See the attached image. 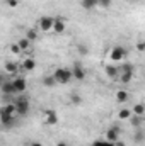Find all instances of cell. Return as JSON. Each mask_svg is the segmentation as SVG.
Wrapping results in <instances>:
<instances>
[{"instance_id":"7c38bea8","label":"cell","mask_w":145,"mask_h":146,"mask_svg":"<svg viewBox=\"0 0 145 146\" xmlns=\"http://www.w3.org/2000/svg\"><path fill=\"white\" fill-rule=\"evenodd\" d=\"M14 122H15V117L14 115H9V114H5L3 110L0 109V124L3 127H12Z\"/></svg>"},{"instance_id":"9a60e30c","label":"cell","mask_w":145,"mask_h":146,"mask_svg":"<svg viewBox=\"0 0 145 146\" xmlns=\"http://www.w3.org/2000/svg\"><path fill=\"white\" fill-rule=\"evenodd\" d=\"M17 70H19V65L14 63V61H7L3 65V73H7V75H15Z\"/></svg>"},{"instance_id":"7402d4cb","label":"cell","mask_w":145,"mask_h":146,"mask_svg":"<svg viewBox=\"0 0 145 146\" xmlns=\"http://www.w3.org/2000/svg\"><path fill=\"white\" fill-rule=\"evenodd\" d=\"M132 117V109H121L118 112V119H121V121H128Z\"/></svg>"},{"instance_id":"6da1fadb","label":"cell","mask_w":145,"mask_h":146,"mask_svg":"<svg viewBox=\"0 0 145 146\" xmlns=\"http://www.w3.org/2000/svg\"><path fill=\"white\" fill-rule=\"evenodd\" d=\"M133 73H135L133 65H130V63H125L123 66H119V75H118V80H116V82H119V83L126 85V83H130V82H132V78H133Z\"/></svg>"},{"instance_id":"ffe728a7","label":"cell","mask_w":145,"mask_h":146,"mask_svg":"<svg viewBox=\"0 0 145 146\" xmlns=\"http://www.w3.org/2000/svg\"><path fill=\"white\" fill-rule=\"evenodd\" d=\"M80 5L85 10H92V9L97 7V0H80Z\"/></svg>"},{"instance_id":"277c9868","label":"cell","mask_w":145,"mask_h":146,"mask_svg":"<svg viewBox=\"0 0 145 146\" xmlns=\"http://www.w3.org/2000/svg\"><path fill=\"white\" fill-rule=\"evenodd\" d=\"M53 21H55V17H51V15H43V17H39L38 31H41V33H50V31H53Z\"/></svg>"},{"instance_id":"d6986e66","label":"cell","mask_w":145,"mask_h":146,"mask_svg":"<svg viewBox=\"0 0 145 146\" xmlns=\"http://www.w3.org/2000/svg\"><path fill=\"white\" fill-rule=\"evenodd\" d=\"M128 99H130V94H128L126 90H118V92H116V100H118L119 104H125Z\"/></svg>"},{"instance_id":"1f68e13d","label":"cell","mask_w":145,"mask_h":146,"mask_svg":"<svg viewBox=\"0 0 145 146\" xmlns=\"http://www.w3.org/2000/svg\"><path fill=\"white\" fill-rule=\"evenodd\" d=\"M5 80H9V75H7V73H0V85H2Z\"/></svg>"},{"instance_id":"4dcf8cb0","label":"cell","mask_w":145,"mask_h":146,"mask_svg":"<svg viewBox=\"0 0 145 146\" xmlns=\"http://www.w3.org/2000/svg\"><path fill=\"white\" fill-rule=\"evenodd\" d=\"M137 49H138L140 53L145 49V42H144V41H138V42H137Z\"/></svg>"},{"instance_id":"4316f807","label":"cell","mask_w":145,"mask_h":146,"mask_svg":"<svg viewBox=\"0 0 145 146\" xmlns=\"http://www.w3.org/2000/svg\"><path fill=\"white\" fill-rule=\"evenodd\" d=\"M10 53H12V54H21V53H22V51H21V48L17 46V42L10 44Z\"/></svg>"},{"instance_id":"484cf974","label":"cell","mask_w":145,"mask_h":146,"mask_svg":"<svg viewBox=\"0 0 145 146\" xmlns=\"http://www.w3.org/2000/svg\"><path fill=\"white\" fill-rule=\"evenodd\" d=\"M133 139H135V143H137V145H140V143L144 141V131H142V129H137V134H135V138H133Z\"/></svg>"},{"instance_id":"d4e9b609","label":"cell","mask_w":145,"mask_h":146,"mask_svg":"<svg viewBox=\"0 0 145 146\" xmlns=\"http://www.w3.org/2000/svg\"><path fill=\"white\" fill-rule=\"evenodd\" d=\"M92 146H114V145L111 141H106V139H96L92 143Z\"/></svg>"},{"instance_id":"d590c367","label":"cell","mask_w":145,"mask_h":146,"mask_svg":"<svg viewBox=\"0 0 145 146\" xmlns=\"http://www.w3.org/2000/svg\"><path fill=\"white\" fill-rule=\"evenodd\" d=\"M55 146H68V145H67L65 141H58V143H56V145H55Z\"/></svg>"},{"instance_id":"f1b7e54d","label":"cell","mask_w":145,"mask_h":146,"mask_svg":"<svg viewBox=\"0 0 145 146\" xmlns=\"http://www.w3.org/2000/svg\"><path fill=\"white\" fill-rule=\"evenodd\" d=\"M97 5L108 9V7H111V0H97Z\"/></svg>"},{"instance_id":"2e32d148","label":"cell","mask_w":145,"mask_h":146,"mask_svg":"<svg viewBox=\"0 0 145 146\" xmlns=\"http://www.w3.org/2000/svg\"><path fill=\"white\" fill-rule=\"evenodd\" d=\"M128 121L132 122V126H133L135 129H142V126H144V117H140V115H133V114H132V117H130Z\"/></svg>"},{"instance_id":"ba28073f","label":"cell","mask_w":145,"mask_h":146,"mask_svg":"<svg viewBox=\"0 0 145 146\" xmlns=\"http://www.w3.org/2000/svg\"><path fill=\"white\" fill-rule=\"evenodd\" d=\"M65 29H67L65 19H63L62 15L55 17V21H53V33H55V34H62V33H65Z\"/></svg>"},{"instance_id":"9c48e42d","label":"cell","mask_w":145,"mask_h":146,"mask_svg":"<svg viewBox=\"0 0 145 146\" xmlns=\"http://www.w3.org/2000/svg\"><path fill=\"white\" fill-rule=\"evenodd\" d=\"M70 72H72V80L82 82V80L85 78V70H84V66H82L80 63H75V65H73V68L70 70Z\"/></svg>"},{"instance_id":"e575fe53","label":"cell","mask_w":145,"mask_h":146,"mask_svg":"<svg viewBox=\"0 0 145 146\" xmlns=\"http://www.w3.org/2000/svg\"><path fill=\"white\" fill-rule=\"evenodd\" d=\"M113 145H114V146H125V143H123V141H119V139H118V141H114V143H113Z\"/></svg>"},{"instance_id":"44dd1931","label":"cell","mask_w":145,"mask_h":146,"mask_svg":"<svg viewBox=\"0 0 145 146\" xmlns=\"http://www.w3.org/2000/svg\"><path fill=\"white\" fill-rule=\"evenodd\" d=\"M31 44H33V42H31V41H29L26 36L21 37V39L17 41V46L21 48V51H26V49H29V48H31Z\"/></svg>"},{"instance_id":"4fadbf2b","label":"cell","mask_w":145,"mask_h":146,"mask_svg":"<svg viewBox=\"0 0 145 146\" xmlns=\"http://www.w3.org/2000/svg\"><path fill=\"white\" fill-rule=\"evenodd\" d=\"M104 73L108 75L109 80H118V75H119V66H116V65H106L104 66Z\"/></svg>"},{"instance_id":"52a82bcc","label":"cell","mask_w":145,"mask_h":146,"mask_svg":"<svg viewBox=\"0 0 145 146\" xmlns=\"http://www.w3.org/2000/svg\"><path fill=\"white\" fill-rule=\"evenodd\" d=\"M43 122L46 126H56L58 124V114L53 109H48L43 112Z\"/></svg>"},{"instance_id":"ac0fdd59","label":"cell","mask_w":145,"mask_h":146,"mask_svg":"<svg viewBox=\"0 0 145 146\" xmlns=\"http://www.w3.org/2000/svg\"><path fill=\"white\" fill-rule=\"evenodd\" d=\"M43 85H44L46 88H53V87H56V82H55L53 75H46V76H43Z\"/></svg>"},{"instance_id":"f546056e","label":"cell","mask_w":145,"mask_h":146,"mask_svg":"<svg viewBox=\"0 0 145 146\" xmlns=\"http://www.w3.org/2000/svg\"><path fill=\"white\" fill-rule=\"evenodd\" d=\"M5 3H7L9 7H12V9H15V7L19 5V0H5Z\"/></svg>"},{"instance_id":"30bf717a","label":"cell","mask_w":145,"mask_h":146,"mask_svg":"<svg viewBox=\"0 0 145 146\" xmlns=\"http://www.w3.org/2000/svg\"><path fill=\"white\" fill-rule=\"evenodd\" d=\"M38 66V61L36 58H33V56H29V58H26V60H22V65H21V68H22V72L29 73V72H34Z\"/></svg>"},{"instance_id":"8d00e7d4","label":"cell","mask_w":145,"mask_h":146,"mask_svg":"<svg viewBox=\"0 0 145 146\" xmlns=\"http://www.w3.org/2000/svg\"><path fill=\"white\" fill-rule=\"evenodd\" d=\"M132 2H137V0H132Z\"/></svg>"},{"instance_id":"cb8c5ba5","label":"cell","mask_w":145,"mask_h":146,"mask_svg":"<svg viewBox=\"0 0 145 146\" xmlns=\"http://www.w3.org/2000/svg\"><path fill=\"white\" fill-rule=\"evenodd\" d=\"M26 37H28L31 42H34V41L38 39V29H34V27H33V29H28V33H26Z\"/></svg>"},{"instance_id":"7a4b0ae2","label":"cell","mask_w":145,"mask_h":146,"mask_svg":"<svg viewBox=\"0 0 145 146\" xmlns=\"http://www.w3.org/2000/svg\"><path fill=\"white\" fill-rule=\"evenodd\" d=\"M51 75H53L56 85H67V83L72 82V72H70V68H56L55 73H51Z\"/></svg>"},{"instance_id":"836d02e7","label":"cell","mask_w":145,"mask_h":146,"mask_svg":"<svg viewBox=\"0 0 145 146\" xmlns=\"http://www.w3.org/2000/svg\"><path fill=\"white\" fill-rule=\"evenodd\" d=\"M29 146H43V143H41V141H31Z\"/></svg>"},{"instance_id":"8fae6325","label":"cell","mask_w":145,"mask_h":146,"mask_svg":"<svg viewBox=\"0 0 145 146\" xmlns=\"http://www.w3.org/2000/svg\"><path fill=\"white\" fill-rule=\"evenodd\" d=\"M104 139L106 141H111V143L118 141L119 139V127L118 126H111L108 131H106V134H104Z\"/></svg>"},{"instance_id":"83f0119b","label":"cell","mask_w":145,"mask_h":146,"mask_svg":"<svg viewBox=\"0 0 145 146\" xmlns=\"http://www.w3.org/2000/svg\"><path fill=\"white\" fill-rule=\"evenodd\" d=\"M77 51H79V54H82V56H85V54L89 53L87 46H84V44H79V46H77Z\"/></svg>"},{"instance_id":"5b68a950","label":"cell","mask_w":145,"mask_h":146,"mask_svg":"<svg viewBox=\"0 0 145 146\" xmlns=\"http://www.w3.org/2000/svg\"><path fill=\"white\" fill-rule=\"evenodd\" d=\"M125 56H126V49H125L123 46H113L111 51H109V60L114 61V63L125 60Z\"/></svg>"},{"instance_id":"8992f818","label":"cell","mask_w":145,"mask_h":146,"mask_svg":"<svg viewBox=\"0 0 145 146\" xmlns=\"http://www.w3.org/2000/svg\"><path fill=\"white\" fill-rule=\"evenodd\" d=\"M12 87H14V92H15L17 95H22V94L26 92V88H28V82H26L24 76H15V78L12 80Z\"/></svg>"},{"instance_id":"e0dca14e","label":"cell","mask_w":145,"mask_h":146,"mask_svg":"<svg viewBox=\"0 0 145 146\" xmlns=\"http://www.w3.org/2000/svg\"><path fill=\"white\" fill-rule=\"evenodd\" d=\"M132 114H133V115H140V117H144L145 115V106L142 104V102L135 104L133 109H132Z\"/></svg>"},{"instance_id":"3957f363","label":"cell","mask_w":145,"mask_h":146,"mask_svg":"<svg viewBox=\"0 0 145 146\" xmlns=\"http://www.w3.org/2000/svg\"><path fill=\"white\" fill-rule=\"evenodd\" d=\"M14 106H15V115H28L29 112V99L21 95L14 100Z\"/></svg>"},{"instance_id":"603a6c76","label":"cell","mask_w":145,"mask_h":146,"mask_svg":"<svg viewBox=\"0 0 145 146\" xmlns=\"http://www.w3.org/2000/svg\"><path fill=\"white\" fill-rule=\"evenodd\" d=\"M2 110H3L5 114H9V115H14V117H15V106H14V102H12V104H5V106L2 107Z\"/></svg>"},{"instance_id":"d6a6232c","label":"cell","mask_w":145,"mask_h":146,"mask_svg":"<svg viewBox=\"0 0 145 146\" xmlns=\"http://www.w3.org/2000/svg\"><path fill=\"white\" fill-rule=\"evenodd\" d=\"M72 102H73V104H80V97L73 94V95H72Z\"/></svg>"},{"instance_id":"5bb4252c","label":"cell","mask_w":145,"mask_h":146,"mask_svg":"<svg viewBox=\"0 0 145 146\" xmlns=\"http://www.w3.org/2000/svg\"><path fill=\"white\" fill-rule=\"evenodd\" d=\"M0 92L5 94V95H14V87H12V80H5L2 85H0Z\"/></svg>"}]
</instances>
